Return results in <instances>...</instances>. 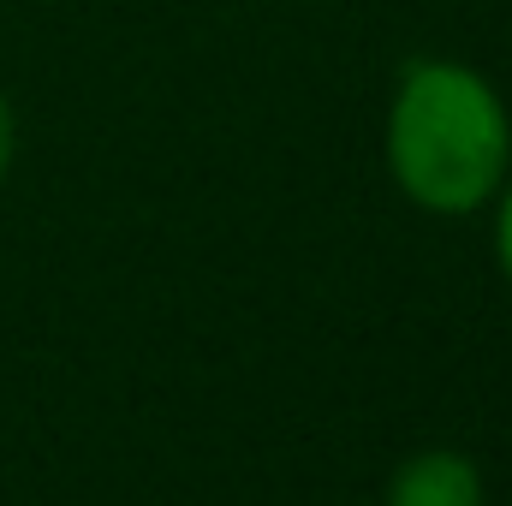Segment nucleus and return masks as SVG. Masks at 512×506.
<instances>
[{"instance_id":"obj_4","label":"nucleus","mask_w":512,"mask_h":506,"mask_svg":"<svg viewBox=\"0 0 512 506\" xmlns=\"http://www.w3.org/2000/svg\"><path fill=\"white\" fill-rule=\"evenodd\" d=\"M501 262H507V274H512V191H507V203H501Z\"/></svg>"},{"instance_id":"obj_3","label":"nucleus","mask_w":512,"mask_h":506,"mask_svg":"<svg viewBox=\"0 0 512 506\" xmlns=\"http://www.w3.org/2000/svg\"><path fill=\"white\" fill-rule=\"evenodd\" d=\"M12 149H18V120H12V102L0 96V179L12 167Z\"/></svg>"},{"instance_id":"obj_1","label":"nucleus","mask_w":512,"mask_h":506,"mask_svg":"<svg viewBox=\"0 0 512 506\" xmlns=\"http://www.w3.org/2000/svg\"><path fill=\"white\" fill-rule=\"evenodd\" d=\"M507 155V108L483 72L459 60L405 66L387 114V167L411 203L435 215H471L501 191Z\"/></svg>"},{"instance_id":"obj_2","label":"nucleus","mask_w":512,"mask_h":506,"mask_svg":"<svg viewBox=\"0 0 512 506\" xmlns=\"http://www.w3.org/2000/svg\"><path fill=\"white\" fill-rule=\"evenodd\" d=\"M387 506H483V477L459 453H423V459L399 465Z\"/></svg>"}]
</instances>
